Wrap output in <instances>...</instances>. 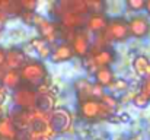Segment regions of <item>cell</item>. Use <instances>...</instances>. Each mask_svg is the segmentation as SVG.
Masks as SVG:
<instances>
[{"label": "cell", "instance_id": "1", "mask_svg": "<svg viewBox=\"0 0 150 140\" xmlns=\"http://www.w3.org/2000/svg\"><path fill=\"white\" fill-rule=\"evenodd\" d=\"M21 79L23 85H28L31 88H40L45 82L50 80L48 77V69L41 60H28L25 66L19 70Z\"/></svg>", "mask_w": 150, "mask_h": 140}, {"label": "cell", "instance_id": "2", "mask_svg": "<svg viewBox=\"0 0 150 140\" xmlns=\"http://www.w3.org/2000/svg\"><path fill=\"white\" fill-rule=\"evenodd\" d=\"M77 114L86 120V121H99V120H108L111 115H114L115 112H112L109 108L105 107V104L100 99H86L79 102L77 105Z\"/></svg>", "mask_w": 150, "mask_h": 140}, {"label": "cell", "instance_id": "3", "mask_svg": "<svg viewBox=\"0 0 150 140\" xmlns=\"http://www.w3.org/2000/svg\"><path fill=\"white\" fill-rule=\"evenodd\" d=\"M48 120V127H50V134H63L67 130H70L73 124V117L71 112L63 107L55 108L50 115L47 117Z\"/></svg>", "mask_w": 150, "mask_h": 140}, {"label": "cell", "instance_id": "4", "mask_svg": "<svg viewBox=\"0 0 150 140\" xmlns=\"http://www.w3.org/2000/svg\"><path fill=\"white\" fill-rule=\"evenodd\" d=\"M37 89L35 88H31L28 85H21L19 88H16L13 93H12V98H13V102L16 105L18 109H22V111H34V105H35V98H37Z\"/></svg>", "mask_w": 150, "mask_h": 140}, {"label": "cell", "instance_id": "5", "mask_svg": "<svg viewBox=\"0 0 150 140\" xmlns=\"http://www.w3.org/2000/svg\"><path fill=\"white\" fill-rule=\"evenodd\" d=\"M70 45L73 48L74 57H79L82 60L88 58L91 51H92V40L91 35L85 31V29H79L76 31L73 40L70 41Z\"/></svg>", "mask_w": 150, "mask_h": 140}, {"label": "cell", "instance_id": "6", "mask_svg": "<svg viewBox=\"0 0 150 140\" xmlns=\"http://www.w3.org/2000/svg\"><path fill=\"white\" fill-rule=\"evenodd\" d=\"M89 60L93 63V66L96 69H99V67H111V64H114L117 61V51L111 45L95 48V50L91 51Z\"/></svg>", "mask_w": 150, "mask_h": 140}, {"label": "cell", "instance_id": "7", "mask_svg": "<svg viewBox=\"0 0 150 140\" xmlns=\"http://www.w3.org/2000/svg\"><path fill=\"white\" fill-rule=\"evenodd\" d=\"M54 16L55 21L64 13H74V15H89L86 0H61L54 4Z\"/></svg>", "mask_w": 150, "mask_h": 140}, {"label": "cell", "instance_id": "8", "mask_svg": "<svg viewBox=\"0 0 150 140\" xmlns=\"http://www.w3.org/2000/svg\"><path fill=\"white\" fill-rule=\"evenodd\" d=\"M29 60L25 50L21 47H10L6 50V61L4 70H21L25 63Z\"/></svg>", "mask_w": 150, "mask_h": 140}, {"label": "cell", "instance_id": "9", "mask_svg": "<svg viewBox=\"0 0 150 140\" xmlns=\"http://www.w3.org/2000/svg\"><path fill=\"white\" fill-rule=\"evenodd\" d=\"M128 31H130V37L133 38H144L150 35V21L147 16L143 15H137L133 16L128 21Z\"/></svg>", "mask_w": 150, "mask_h": 140}, {"label": "cell", "instance_id": "10", "mask_svg": "<svg viewBox=\"0 0 150 140\" xmlns=\"http://www.w3.org/2000/svg\"><path fill=\"white\" fill-rule=\"evenodd\" d=\"M37 31H38V37L42 38L44 41H47L51 45H52V43H55L58 40V22H55V21L42 18V21L37 26Z\"/></svg>", "mask_w": 150, "mask_h": 140}, {"label": "cell", "instance_id": "11", "mask_svg": "<svg viewBox=\"0 0 150 140\" xmlns=\"http://www.w3.org/2000/svg\"><path fill=\"white\" fill-rule=\"evenodd\" d=\"M108 16L105 13H96V15H88L86 18V23H85V31L89 34V35H93V37H98L100 35L106 25H108Z\"/></svg>", "mask_w": 150, "mask_h": 140}, {"label": "cell", "instance_id": "12", "mask_svg": "<svg viewBox=\"0 0 150 140\" xmlns=\"http://www.w3.org/2000/svg\"><path fill=\"white\" fill-rule=\"evenodd\" d=\"M54 109H55V98L54 96H51L50 93H37L34 112H37L42 117H48Z\"/></svg>", "mask_w": 150, "mask_h": 140}, {"label": "cell", "instance_id": "13", "mask_svg": "<svg viewBox=\"0 0 150 140\" xmlns=\"http://www.w3.org/2000/svg\"><path fill=\"white\" fill-rule=\"evenodd\" d=\"M86 18L88 15H74V13H64L61 15L55 22H58V25L73 29V31H79V29H85V23H86Z\"/></svg>", "mask_w": 150, "mask_h": 140}, {"label": "cell", "instance_id": "14", "mask_svg": "<svg viewBox=\"0 0 150 140\" xmlns=\"http://www.w3.org/2000/svg\"><path fill=\"white\" fill-rule=\"evenodd\" d=\"M73 57H74V53L70 43H58L51 50L50 60L54 63H64V61H70Z\"/></svg>", "mask_w": 150, "mask_h": 140}, {"label": "cell", "instance_id": "15", "mask_svg": "<svg viewBox=\"0 0 150 140\" xmlns=\"http://www.w3.org/2000/svg\"><path fill=\"white\" fill-rule=\"evenodd\" d=\"M28 130H29V134H48L51 136L47 117H42L37 112H32Z\"/></svg>", "mask_w": 150, "mask_h": 140}, {"label": "cell", "instance_id": "16", "mask_svg": "<svg viewBox=\"0 0 150 140\" xmlns=\"http://www.w3.org/2000/svg\"><path fill=\"white\" fill-rule=\"evenodd\" d=\"M0 140H19V130L15 127L10 117L0 118Z\"/></svg>", "mask_w": 150, "mask_h": 140}, {"label": "cell", "instance_id": "17", "mask_svg": "<svg viewBox=\"0 0 150 140\" xmlns=\"http://www.w3.org/2000/svg\"><path fill=\"white\" fill-rule=\"evenodd\" d=\"M133 70L134 73L142 77L143 80L144 79H149L150 77V58L144 54H139L133 58Z\"/></svg>", "mask_w": 150, "mask_h": 140}, {"label": "cell", "instance_id": "18", "mask_svg": "<svg viewBox=\"0 0 150 140\" xmlns=\"http://www.w3.org/2000/svg\"><path fill=\"white\" fill-rule=\"evenodd\" d=\"M92 89H93V82L88 80L86 77H79L74 80V92L79 99V102L91 99L92 98Z\"/></svg>", "mask_w": 150, "mask_h": 140}, {"label": "cell", "instance_id": "19", "mask_svg": "<svg viewBox=\"0 0 150 140\" xmlns=\"http://www.w3.org/2000/svg\"><path fill=\"white\" fill-rule=\"evenodd\" d=\"M93 77H95V83L102 86V88H109L112 85V82L115 80V75H114L111 67L96 69V72L93 73Z\"/></svg>", "mask_w": 150, "mask_h": 140}, {"label": "cell", "instance_id": "20", "mask_svg": "<svg viewBox=\"0 0 150 140\" xmlns=\"http://www.w3.org/2000/svg\"><path fill=\"white\" fill-rule=\"evenodd\" d=\"M1 83L4 89H12L15 91L22 85V79L19 75V70H4L1 75Z\"/></svg>", "mask_w": 150, "mask_h": 140}, {"label": "cell", "instance_id": "21", "mask_svg": "<svg viewBox=\"0 0 150 140\" xmlns=\"http://www.w3.org/2000/svg\"><path fill=\"white\" fill-rule=\"evenodd\" d=\"M32 112H34V111L16 109V111L10 115V120L13 121V124H15V127H16L18 130H28L29 121H31V117H32Z\"/></svg>", "mask_w": 150, "mask_h": 140}, {"label": "cell", "instance_id": "22", "mask_svg": "<svg viewBox=\"0 0 150 140\" xmlns=\"http://www.w3.org/2000/svg\"><path fill=\"white\" fill-rule=\"evenodd\" d=\"M31 45H32L34 51L38 54V57H40L41 60H47V58H50L52 45L48 44L47 41H44V40L40 38V37H35V38L31 40Z\"/></svg>", "mask_w": 150, "mask_h": 140}, {"label": "cell", "instance_id": "23", "mask_svg": "<svg viewBox=\"0 0 150 140\" xmlns=\"http://www.w3.org/2000/svg\"><path fill=\"white\" fill-rule=\"evenodd\" d=\"M42 18H44V16H41V15L37 13V12H22V13H21L22 22H23L25 25L34 26V28L38 26V23L42 21Z\"/></svg>", "mask_w": 150, "mask_h": 140}, {"label": "cell", "instance_id": "24", "mask_svg": "<svg viewBox=\"0 0 150 140\" xmlns=\"http://www.w3.org/2000/svg\"><path fill=\"white\" fill-rule=\"evenodd\" d=\"M88 6V13L89 15H96V13H105L106 10V3L100 0H86Z\"/></svg>", "mask_w": 150, "mask_h": 140}, {"label": "cell", "instance_id": "25", "mask_svg": "<svg viewBox=\"0 0 150 140\" xmlns=\"http://www.w3.org/2000/svg\"><path fill=\"white\" fill-rule=\"evenodd\" d=\"M128 88H130V83H128L125 79H122V77H115V80L112 82V85H111L108 89H109V91L112 92V95H114V92H117V93L127 92Z\"/></svg>", "mask_w": 150, "mask_h": 140}, {"label": "cell", "instance_id": "26", "mask_svg": "<svg viewBox=\"0 0 150 140\" xmlns=\"http://www.w3.org/2000/svg\"><path fill=\"white\" fill-rule=\"evenodd\" d=\"M100 101H102V102L105 104V107L109 108L112 112H115V111L118 109V107H120V101H118V98L114 96L112 93H105V95L100 98Z\"/></svg>", "mask_w": 150, "mask_h": 140}, {"label": "cell", "instance_id": "27", "mask_svg": "<svg viewBox=\"0 0 150 140\" xmlns=\"http://www.w3.org/2000/svg\"><path fill=\"white\" fill-rule=\"evenodd\" d=\"M133 104H134L137 108H146L150 104V98L147 95H144V93L137 92L134 95V98H133Z\"/></svg>", "mask_w": 150, "mask_h": 140}, {"label": "cell", "instance_id": "28", "mask_svg": "<svg viewBox=\"0 0 150 140\" xmlns=\"http://www.w3.org/2000/svg\"><path fill=\"white\" fill-rule=\"evenodd\" d=\"M144 6H146V0H127L125 1V7L133 12L144 10Z\"/></svg>", "mask_w": 150, "mask_h": 140}, {"label": "cell", "instance_id": "29", "mask_svg": "<svg viewBox=\"0 0 150 140\" xmlns=\"http://www.w3.org/2000/svg\"><path fill=\"white\" fill-rule=\"evenodd\" d=\"M19 4H21L22 12H35V9L38 6V3L35 0H21Z\"/></svg>", "mask_w": 150, "mask_h": 140}, {"label": "cell", "instance_id": "30", "mask_svg": "<svg viewBox=\"0 0 150 140\" xmlns=\"http://www.w3.org/2000/svg\"><path fill=\"white\" fill-rule=\"evenodd\" d=\"M105 88H102L99 85H96V83H93V89H92V98H95V99H100L103 95H105Z\"/></svg>", "mask_w": 150, "mask_h": 140}, {"label": "cell", "instance_id": "31", "mask_svg": "<svg viewBox=\"0 0 150 140\" xmlns=\"http://www.w3.org/2000/svg\"><path fill=\"white\" fill-rule=\"evenodd\" d=\"M140 92L144 93V95H147V96L150 98V77H149V79H144V80H143L142 88H140Z\"/></svg>", "mask_w": 150, "mask_h": 140}, {"label": "cell", "instance_id": "32", "mask_svg": "<svg viewBox=\"0 0 150 140\" xmlns=\"http://www.w3.org/2000/svg\"><path fill=\"white\" fill-rule=\"evenodd\" d=\"M4 61H6V48L0 47V72L4 70Z\"/></svg>", "mask_w": 150, "mask_h": 140}, {"label": "cell", "instance_id": "33", "mask_svg": "<svg viewBox=\"0 0 150 140\" xmlns=\"http://www.w3.org/2000/svg\"><path fill=\"white\" fill-rule=\"evenodd\" d=\"M29 140H51L48 134H29Z\"/></svg>", "mask_w": 150, "mask_h": 140}, {"label": "cell", "instance_id": "34", "mask_svg": "<svg viewBox=\"0 0 150 140\" xmlns=\"http://www.w3.org/2000/svg\"><path fill=\"white\" fill-rule=\"evenodd\" d=\"M118 120H120V123H128L130 121V114L128 112H122V114L118 115Z\"/></svg>", "mask_w": 150, "mask_h": 140}, {"label": "cell", "instance_id": "35", "mask_svg": "<svg viewBox=\"0 0 150 140\" xmlns=\"http://www.w3.org/2000/svg\"><path fill=\"white\" fill-rule=\"evenodd\" d=\"M144 10L147 12V15H149V16H150V0H147V1H146V6H144Z\"/></svg>", "mask_w": 150, "mask_h": 140}, {"label": "cell", "instance_id": "36", "mask_svg": "<svg viewBox=\"0 0 150 140\" xmlns=\"http://www.w3.org/2000/svg\"><path fill=\"white\" fill-rule=\"evenodd\" d=\"M3 117V111H1V107H0V118Z\"/></svg>", "mask_w": 150, "mask_h": 140}]
</instances>
